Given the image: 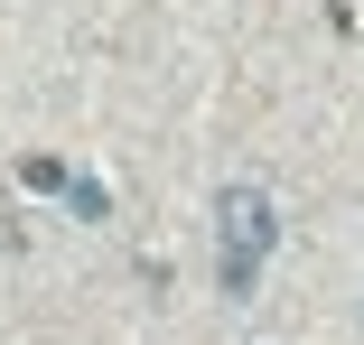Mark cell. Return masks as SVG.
Returning <instances> with one entry per match:
<instances>
[{
  "label": "cell",
  "instance_id": "6da1fadb",
  "mask_svg": "<svg viewBox=\"0 0 364 345\" xmlns=\"http://www.w3.org/2000/svg\"><path fill=\"white\" fill-rule=\"evenodd\" d=\"M271 243H280V205H271L262 187H225V196H215V280H225L234 299L262 290Z\"/></svg>",
  "mask_w": 364,
  "mask_h": 345
},
{
  "label": "cell",
  "instance_id": "7a4b0ae2",
  "mask_svg": "<svg viewBox=\"0 0 364 345\" xmlns=\"http://www.w3.org/2000/svg\"><path fill=\"white\" fill-rule=\"evenodd\" d=\"M65 205H75L85 224H103V215H112V196H103V177H65Z\"/></svg>",
  "mask_w": 364,
  "mask_h": 345
}]
</instances>
